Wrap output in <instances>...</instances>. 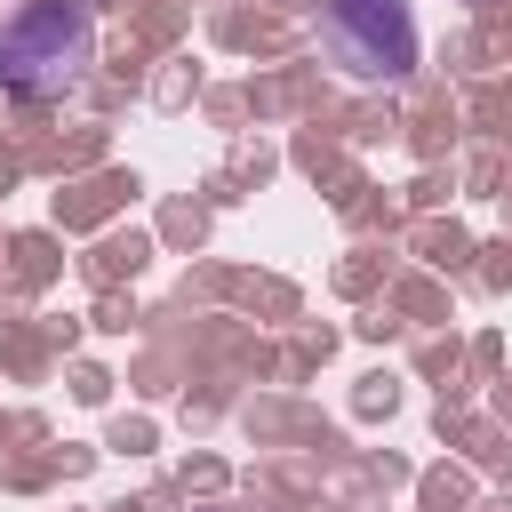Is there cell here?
I'll return each mask as SVG.
<instances>
[{"label": "cell", "instance_id": "1", "mask_svg": "<svg viewBox=\"0 0 512 512\" xmlns=\"http://www.w3.org/2000/svg\"><path fill=\"white\" fill-rule=\"evenodd\" d=\"M96 64V8L88 0H24L0 16V88L24 104H48L80 88Z\"/></svg>", "mask_w": 512, "mask_h": 512}, {"label": "cell", "instance_id": "2", "mask_svg": "<svg viewBox=\"0 0 512 512\" xmlns=\"http://www.w3.org/2000/svg\"><path fill=\"white\" fill-rule=\"evenodd\" d=\"M320 48L352 80H408L416 16H408V0H320Z\"/></svg>", "mask_w": 512, "mask_h": 512}]
</instances>
